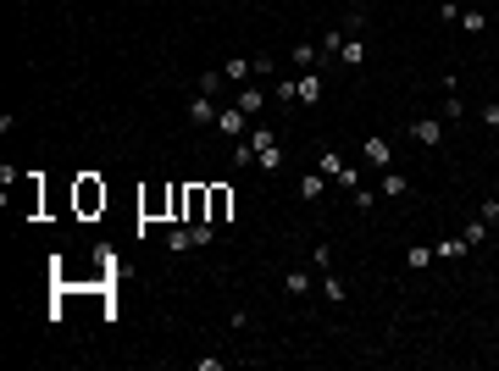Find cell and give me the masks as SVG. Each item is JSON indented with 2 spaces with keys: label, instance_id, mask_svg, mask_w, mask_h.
<instances>
[{
  "label": "cell",
  "instance_id": "6da1fadb",
  "mask_svg": "<svg viewBox=\"0 0 499 371\" xmlns=\"http://www.w3.org/2000/svg\"><path fill=\"white\" fill-rule=\"evenodd\" d=\"M78 211H83V217L106 211V183H100V177H78Z\"/></svg>",
  "mask_w": 499,
  "mask_h": 371
},
{
  "label": "cell",
  "instance_id": "7a4b0ae2",
  "mask_svg": "<svg viewBox=\"0 0 499 371\" xmlns=\"http://www.w3.org/2000/svg\"><path fill=\"white\" fill-rule=\"evenodd\" d=\"M322 89H328V83H322L316 67H305V73L294 78V100H300V106H322Z\"/></svg>",
  "mask_w": 499,
  "mask_h": 371
},
{
  "label": "cell",
  "instance_id": "3957f363",
  "mask_svg": "<svg viewBox=\"0 0 499 371\" xmlns=\"http://www.w3.org/2000/svg\"><path fill=\"white\" fill-rule=\"evenodd\" d=\"M366 166H377V172L394 166V145H388L383 133H366Z\"/></svg>",
  "mask_w": 499,
  "mask_h": 371
},
{
  "label": "cell",
  "instance_id": "277c9868",
  "mask_svg": "<svg viewBox=\"0 0 499 371\" xmlns=\"http://www.w3.org/2000/svg\"><path fill=\"white\" fill-rule=\"evenodd\" d=\"M216 111H222L216 94H195V100H189V122H195V128H216Z\"/></svg>",
  "mask_w": 499,
  "mask_h": 371
},
{
  "label": "cell",
  "instance_id": "5b68a950",
  "mask_svg": "<svg viewBox=\"0 0 499 371\" xmlns=\"http://www.w3.org/2000/svg\"><path fill=\"white\" fill-rule=\"evenodd\" d=\"M411 139H416L422 150H438V145H444V122H438V117H422V122H411Z\"/></svg>",
  "mask_w": 499,
  "mask_h": 371
},
{
  "label": "cell",
  "instance_id": "8992f818",
  "mask_svg": "<svg viewBox=\"0 0 499 371\" xmlns=\"http://www.w3.org/2000/svg\"><path fill=\"white\" fill-rule=\"evenodd\" d=\"M216 133H250V117H244L239 106H222V111H216Z\"/></svg>",
  "mask_w": 499,
  "mask_h": 371
},
{
  "label": "cell",
  "instance_id": "52a82bcc",
  "mask_svg": "<svg viewBox=\"0 0 499 371\" xmlns=\"http://www.w3.org/2000/svg\"><path fill=\"white\" fill-rule=\"evenodd\" d=\"M139 211L150 217V222H155V217H167V211H172V189H150V194L139 200Z\"/></svg>",
  "mask_w": 499,
  "mask_h": 371
},
{
  "label": "cell",
  "instance_id": "ba28073f",
  "mask_svg": "<svg viewBox=\"0 0 499 371\" xmlns=\"http://www.w3.org/2000/svg\"><path fill=\"white\" fill-rule=\"evenodd\" d=\"M339 61H344L350 73H360V67H366V45H360L356 34H344V45H339Z\"/></svg>",
  "mask_w": 499,
  "mask_h": 371
},
{
  "label": "cell",
  "instance_id": "9c48e42d",
  "mask_svg": "<svg viewBox=\"0 0 499 371\" xmlns=\"http://www.w3.org/2000/svg\"><path fill=\"white\" fill-rule=\"evenodd\" d=\"M227 217H233V189L211 183V222H227Z\"/></svg>",
  "mask_w": 499,
  "mask_h": 371
},
{
  "label": "cell",
  "instance_id": "30bf717a",
  "mask_svg": "<svg viewBox=\"0 0 499 371\" xmlns=\"http://www.w3.org/2000/svg\"><path fill=\"white\" fill-rule=\"evenodd\" d=\"M322 183H328L322 172H311V177H300V183H294V194H300V205H316V200H322Z\"/></svg>",
  "mask_w": 499,
  "mask_h": 371
},
{
  "label": "cell",
  "instance_id": "8fae6325",
  "mask_svg": "<svg viewBox=\"0 0 499 371\" xmlns=\"http://www.w3.org/2000/svg\"><path fill=\"white\" fill-rule=\"evenodd\" d=\"M311 283H316V272H305V266H294V272L283 277V289H288L294 299H305V294H311Z\"/></svg>",
  "mask_w": 499,
  "mask_h": 371
},
{
  "label": "cell",
  "instance_id": "7c38bea8",
  "mask_svg": "<svg viewBox=\"0 0 499 371\" xmlns=\"http://www.w3.org/2000/svg\"><path fill=\"white\" fill-rule=\"evenodd\" d=\"M244 117H261V106H267V89H239V100H233Z\"/></svg>",
  "mask_w": 499,
  "mask_h": 371
},
{
  "label": "cell",
  "instance_id": "4fadbf2b",
  "mask_svg": "<svg viewBox=\"0 0 499 371\" xmlns=\"http://www.w3.org/2000/svg\"><path fill=\"white\" fill-rule=\"evenodd\" d=\"M222 78H227V83H244V78H255V61L233 56V61H222Z\"/></svg>",
  "mask_w": 499,
  "mask_h": 371
},
{
  "label": "cell",
  "instance_id": "5bb4252c",
  "mask_svg": "<svg viewBox=\"0 0 499 371\" xmlns=\"http://www.w3.org/2000/svg\"><path fill=\"white\" fill-rule=\"evenodd\" d=\"M466 249H472L466 238H444V244H433V261H461Z\"/></svg>",
  "mask_w": 499,
  "mask_h": 371
},
{
  "label": "cell",
  "instance_id": "9a60e30c",
  "mask_svg": "<svg viewBox=\"0 0 499 371\" xmlns=\"http://www.w3.org/2000/svg\"><path fill=\"white\" fill-rule=\"evenodd\" d=\"M383 194H388V200H405V194H411V183H405L394 166H388V172H383Z\"/></svg>",
  "mask_w": 499,
  "mask_h": 371
},
{
  "label": "cell",
  "instance_id": "2e32d148",
  "mask_svg": "<svg viewBox=\"0 0 499 371\" xmlns=\"http://www.w3.org/2000/svg\"><path fill=\"white\" fill-rule=\"evenodd\" d=\"M167 189H172V211H167V217L183 222V211H189V183H167Z\"/></svg>",
  "mask_w": 499,
  "mask_h": 371
},
{
  "label": "cell",
  "instance_id": "e0dca14e",
  "mask_svg": "<svg viewBox=\"0 0 499 371\" xmlns=\"http://www.w3.org/2000/svg\"><path fill=\"white\" fill-rule=\"evenodd\" d=\"M322 294H328V305H344V299H350V289H344L333 272H322Z\"/></svg>",
  "mask_w": 499,
  "mask_h": 371
},
{
  "label": "cell",
  "instance_id": "ac0fdd59",
  "mask_svg": "<svg viewBox=\"0 0 499 371\" xmlns=\"http://www.w3.org/2000/svg\"><path fill=\"white\" fill-rule=\"evenodd\" d=\"M189 238H195V249H206L216 238V222H189Z\"/></svg>",
  "mask_w": 499,
  "mask_h": 371
},
{
  "label": "cell",
  "instance_id": "d6986e66",
  "mask_svg": "<svg viewBox=\"0 0 499 371\" xmlns=\"http://www.w3.org/2000/svg\"><path fill=\"white\" fill-rule=\"evenodd\" d=\"M167 249H172V255H183V249H195V238H189V227H172V233H167Z\"/></svg>",
  "mask_w": 499,
  "mask_h": 371
},
{
  "label": "cell",
  "instance_id": "ffe728a7",
  "mask_svg": "<svg viewBox=\"0 0 499 371\" xmlns=\"http://www.w3.org/2000/svg\"><path fill=\"white\" fill-rule=\"evenodd\" d=\"M222 83H227V78H222V67H211V73H200V83H195V89H200V94H222Z\"/></svg>",
  "mask_w": 499,
  "mask_h": 371
},
{
  "label": "cell",
  "instance_id": "44dd1931",
  "mask_svg": "<svg viewBox=\"0 0 499 371\" xmlns=\"http://www.w3.org/2000/svg\"><path fill=\"white\" fill-rule=\"evenodd\" d=\"M461 28H466V34H483V28H489V11H461Z\"/></svg>",
  "mask_w": 499,
  "mask_h": 371
},
{
  "label": "cell",
  "instance_id": "7402d4cb",
  "mask_svg": "<svg viewBox=\"0 0 499 371\" xmlns=\"http://www.w3.org/2000/svg\"><path fill=\"white\" fill-rule=\"evenodd\" d=\"M350 200H356V211H366V217H372V205H377V194H372L366 183H360V189H350Z\"/></svg>",
  "mask_w": 499,
  "mask_h": 371
},
{
  "label": "cell",
  "instance_id": "603a6c76",
  "mask_svg": "<svg viewBox=\"0 0 499 371\" xmlns=\"http://www.w3.org/2000/svg\"><path fill=\"white\" fill-rule=\"evenodd\" d=\"M294 67H300V73L316 67V45H294Z\"/></svg>",
  "mask_w": 499,
  "mask_h": 371
},
{
  "label": "cell",
  "instance_id": "cb8c5ba5",
  "mask_svg": "<svg viewBox=\"0 0 499 371\" xmlns=\"http://www.w3.org/2000/svg\"><path fill=\"white\" fill-rule=\"evenodd\" d=\"M461 117H466V100L449 94V100H444V122H461Z\"/></svg>",
  "mask_w": 499,
  "mask_h": 371
},
{
  "label": "cell",
  "instance_id": "d4e9b609",
  "mask_svg": "<svg viewBox=\"0 0 499 371\" xmlns=\"http://www.w3.org/2000/svg\"><path fill=\"white\" fill-rule=\"evenodd\" d=\"M311 266L328 272V266H333V244H316V249H311Z\"/></svg>",
  "mask_w": 499,
  "mask_h": 371
},
{
  "label": "cell",
  "instance_id": "484cf974",
  "mask_svg": "<svg viewBox=\"0 0 499 371\" xmlns=\"http://www.w3.org/2000/svg\"><path fill=\"white\" fill-rule=\"evenodd\" d=\"M255 166H267V172H278V166H283V150L272 145V150H261V155H255Z\"/></svg>",
  "mask_w": 499,
  "mask_h": 371
},
{
  "label": "cell",
  "instance_id": "4316f807",
  "mask_svg": "<svg viewBox=\"0 0 499 371\" xmlns=\"http://www.w3.org/2000/svg\"><path fill=\"white\" fill-rule=\"evenodd\" d=\"M461 238H466V244H483V238H489V222H483V217H477V222H466Z\"/></svg>",
  "mask_w": 499,
  "mask_h": 371
},
{
  "label": "cell",
  "instance_id": "83f0119b",
  "mask_svg": "<svg viewBox=\"0 0 499 371\" xmlns=\"http://www.w3.org/2000/svg\"><path fill=\"white\" fill-rule=\"evenodd\" d=\"M322 172H328V177H339V172H344V161H339L333 150H322Z\"/></svg>",
  "mask_w": 499,
  "mask_h": 371
},
{
  "label": "cell",
  "instance_id": "f1b7e54d",
  "mask_svg": "<svg viewBox=\"0 0 499 371\" xmlns=\"http://www.w3.org/2000/svg\"><path fill=\"white\" fill-rule=\"evenodd\" d=\"M483 222H489V227L499 222V194H489V200H483Z\"/></svg>",
  "mask_w": 499,
  "mask_h": 371
},
{
  "label": "cell",
  "instance_id": "f546056e",
  "mask_svg": "<svg viewBox=\"0 0 499 371\" xmlns=\"http://www.w3.org/2000/svg\"><path fill=\"white\" fill-rule=\"evenodd\" d=\"M483 122H489V128H499V100H489V106H483Z\"/></svg>",
  "mask_w": 499,
  "mask_h": 371
},
{
  "label": "cell",
  "instance_id": "4dcf8cb0",
  "mask_svg": "<svg viewBox=\"0 0 499 371\" xmlns=\"http://www.w3.org/2000/svg\"><path fill=\"white\" fill-rule=\"evenodd\" d=\"M350 6H360V0H350Z\"/></svg>",
  "mask_w": 499,
  "mask_h": 371
},
{
  "label": "cell",
  "instance_id": "1f68e13d",
  "mask_svg": "<svg viewBox=\"0 0 499 371\" xmlns=\"http://www.w3.org/2000/svg\"><path fill=\"white\" fill-rule=\"evenodd\" d=\"M494 155H499V145H494Z\"/></svg>",
  "mask_w": 499,
  "mask_h": 371
}]
</instances>
